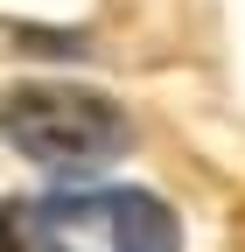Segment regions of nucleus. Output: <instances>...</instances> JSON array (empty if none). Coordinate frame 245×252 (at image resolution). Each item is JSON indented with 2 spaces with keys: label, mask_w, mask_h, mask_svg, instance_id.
I'll return each instance as SVG.
<instances>
[{
  "label": "nucleus",
  "mask_w": 245,
  "mask_h": 252,
  "mask_svg": "<svg viewBox=\"0 0 245 252\" xmlns=\"http://www.w3.org/2000/svg\"><path fill=\"white\" fill-rule=\"evenodd\" d=\"M0 140L49 175H98L133 147V112L77 77H21L0 91Z\"/></svg>",
  "instance_id": "f257e3e1"
},
{
  "label": "nucleus",
  "mask_w": 245,
  "mask_h": 252,
  "mask_svg": "<svg viewBox=\"0 0 245 252\" xmlns=\"http://www.w3.org/2000/svg\"><path fill=\"white\" fill-rule=\"evenodd\" d=\"M98 217L112 224V252H182V217L154 189H105Z\"/></svg>",
  "instance_id": "f03ea898"
}]
</instances>
